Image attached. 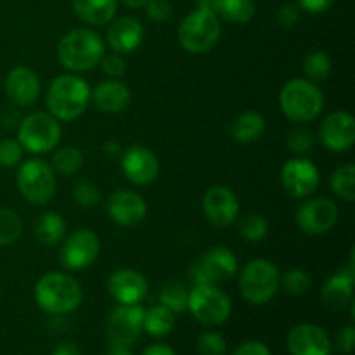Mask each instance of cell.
<instances>
[{"instance_id": "cell-50", "label": "cell", "mask_w": 355, "mask_h": 355, "mask_svg": "<svg viewBox=\"0 0 355 355\" xmlns=\"http://www.w3.org/2000/svg\"><path fill=\"white\" fill-rule=\"evenodd\" d=\"M107 355H132L128 347H121V345H111V349L107 350Z\"/></svg>"}, {"instance_id": "cell-35", "label": "cell", "mask_w": 355, "mask_h": 355, "mask_svg": "<svg viewBox=\"0 0 355 355\" xmlns=\"http://www.w3.org/2000/svg\"><path fill=\"white\" fill-rule=\"evenodd\" d=\"M312 277L307 270L304 269H290L288 272L281 274L279 288H283L286 293L293 295V297H300L311 290Z\"/></svg>"}, {"instance_id": "cell-24", "label": "cell", "mask_w": 355, "mask_h": 355, "mask_svg": "<svg viewBox=\"0 0 355 355\" xmlns=\"http://www.w3.org/2000/svg\"><path fill=\"white\" fill-rule=\"evenodd\" d=\"M90 99H94V104L99 111L114 114L121 113L130 104L132 94L130 89L120 80H104L94 89Z\"/></svg>"}, {"instance_id": "cell-37", "label": "cell", "mask_w": 355, "mask_h": 355, "mask_svg": "<svg viewBox=\"0 0 355 355\" xmlns=\"http://www.w3.org/2000/svg\"><path fill=\"white\" fill-rule=\"evenodd\" d=\"M73 198L83 208H96L103 201L99 187L92 182H87V180L75 184V187H73Z\"/></svg>"}, {"instance_id": "cell-1", "label": "cell", "mask_w": 355, "mask_h": 355, "mask_svg": "<svg viewBox=\"0 0 355 355\" xmlns=\"http://www.w3.org/2000/svg\"><path fill=\"white\" fill-rule=\"evenodd\" d=\"M90 87L82 76L59 75L47 89L45 103L49 113L59 121H73L82 116L90 103Z\"/></svg>"}, {"instance_id": "cell-26", "label": "cell", "mask_w": 355, "mask_h": 355, "mask_svg": "<svg viewBox=\"0 0 355 355\" xmlns=\"http://www.w3.org/2000/svg\"><path fill=\"white\" fill-rule=\"evenodd\" d=\"M73 12L83 23L103 26L111 23L116 16L118 0H73Z\"/></svg>"}, {"instance_id": "cell-17", "label": "cell", "mask_w": 355, "mask_h": 355, "mask_svg": "<svg viewBox=\"0 0 355 355\" xmlns=\"http://www.w3.org/2000/svg\"><path fill=\"white\" fill-rule=\"evenodd\" d=\"M322 146L333 153L349 151L355 142V120L347 111H335L324 118L319 128Z\"/></svg>"}, {"instance_id": "cell-4", "label": "cell", "mask_w": 355, "mask_h": 355, "mask_svg": "<svg viewBox=\"0 0 355 355\" xmlns=\"http://www.w3.org/2000/svg\"><path fill=\"white\" fill-rule=\"evenodd\" d=\"M279 106L288 120L295 123H307L321 114L324 96L311 80L293 78L281 89Z\"/></svg>"}, {"instance_id": "cell-16", "label": "cell", "mask_w": 355, "mask_h": 355, "mask_svg": "<svg viewBox=\"0 0 355 355\" xmlns=\"http://www.w3.org/2000/svg\"><path fill=\"white\" fill-rule=\"evenodd\" d=\"M203 214L215 227H227L239 215L238 196L225 186L210 187L203 196Z\"/></svg>"}, {"instance_id": "cell-11", "label": "cell", "mask_w": 355, "mask_h": 355, "mask_svg": "<svg viewBox=\"0 0 355 355\" xmlns=\"http://www.w3.org/2000/svg\"><path fill=\"white\" fill-rule=\"evenodd\" d=\"M238 272V259L225 246H214L208 250L191 269V281L194 284H215L231 279Z\"/></svg>"}, {"instance_id": "cell-39", "label": "cell", "mask_w": 355, "mask_h": 355, "mask_svg": "<svg viewBox=\"0 0 355 355\" xmlns=\"http://www.w3.org/2000/svg\"><path fill=\"white\" fill-rule=\"evenodd\" d=\"M198 352L201 355H225L227 343L218 333H203L198 338Z\"/></svg>"}, {"instance_id": "cell-10", "label": "cell", "mask_w": 355, "mask_h": 355, "mask_svg": "<svg viewBox=\"0 0 355 355\" xmlns=\"http://www.w3.org/2000/svg\"><path fill=\"white\" fill-rule=\"evenodd\" d=\"M144 312L146 309L139 304H120L118 307H114L107 315L106 322V333L111 345H134L141 333L144 331Z\"/></svg>"}, {"instance_id": "cell-14", "label": "cell", "mask_w": 355, "mask_h": 355, "mask_svg": "<svg viewBox=\"0 0 355 355\" xmlns=\"http://www.w3.org/2000/svg\"><path fill=\"white\" fill-rule=\"evenodd\" d=\"M338 220V207L329 198H312L297 211V224L305 234L321 236Z\"/></svg>"}, {"instance_id": "cell-8", "label": "cell", "mask_w": 355, "mask_h": 355, "mask_svg": "<svg viewBox=\"0 0 355 355\" xmlns=\"http://www.w3.org/2000/svg\"><path fill=\"white\" fill-rule=\"evenodd\" d=\"M187 309L198 322L208 326V328H214V326H220L227 321L232 311V304L231 298L215 284H194L193 290L189 291Z\"/></svg>"}, {"instance_id": "cell-3", "label": "cell", "mask_w": 355, "mask_h": 355, "mask_svg": "<svg viewBox=\"0 0 355 355\" xmlns=\"http://www.w3.org/2000/svg\"><path fill=\"white\" fill-rule=\"evenodd\" d=\"M78 281L62 272H49L35 286V300L42 311L52 315H66L82 304Z\"/></svg>"}, {"instance_id": "cell-19", "label": "cell", "mask_w": 355, "mask_h": 355, "mask_svg": "<svg viewBox=\"0 0 355 355\" xmlns=\"http://www.w3.org/2000/svg\"><path fill=\"white\" fill-rule=\"evenodd\" d=\"M148 279L135 269H118L107 279L111 297L121 305L141 304L148 295Z\"/></svg>"}, {"instance_id": "cell-33", "label": "cell", "mask_w": 355, "mask_h": 355, "mask_svg": "<svg viewBox=\"0 0 355 355\" xmlns=\"http://www.w3.org/2000/svg\"><path fill=\"white\" fill-rule=\"evenodd\" d=\"M331 59L324 51H312L304 59L305 76L314 83L328 80V76L331 75Z\"/></svg>"}, {"instance_id": "cell-27", "label": "cell", "mask_w": 355, "mask_h": 355, "mask_svg": "<svg viewBox=\"0 0 355 355\" xmlns=\"http://www.w3.org/2000/svg\"><path fill=\"white\" fill-rule=\"evenodd\" d=\"M266 130V118L257 111H245L232 121L231 134L232 139L241 144L255 142L257 139L262 137Z\"/></svg>"}, {"instance_id": "cell-7", "label": "cell", "mask_w": 355, "mask_h": 355, "mask_svg": "<svg viewBox=\"0 0 355 355\" xmlns=\"http://www.w3.org/2000/svg\"><path fill=\"white\" fill-rule=\"evenodd\" d=\"M17 141L26 151L44 155L61 141V123L51 113H31L19 121Z\"/></svg>"}, {"instance_id": "cell-9", "label": "cell", "mask_w": 355, "mask_h": 355, "mask_svg": "<svg viewBox=\"0 0 355 355\" xmlns=\"http://www.w3.org/2000/svg\"><path fill=\"white\" fill-rule=\"evenodd\" d=\"M17 189L31 205H47L55 194V175L44 159H28L17 170Z\"/></svg>"}, {"instance_id": "cell-21", "label": "cell", "mask_w": 355, "mask_h": 355, "mask_svg": "<svg viewBox=\"0 0 355 355\" xmlns=\"http://www.w3.org/2000/svg\"><path fill=\"white\" fill-rule=\"evenodd\" d=\"M106 40L113 52L121 55L130 54L135 49H139V45L144 40V28L141 21L132 16L114 17L107 28Z\"/></svg>"}, {"instance_id": "cell-13", "label": "cell", "mask_w": 355, "mask_h": 355, "mask_svg": "<svg viewBox=\"0 0 355 355\" xmlns=\"http://www.w3.org/2000/svg\"><path fill=\"white\" fill-rule=\"evenodd\" d=\"M321 175L319 168L307 158H293L281 170V184L286 194L297 200L312 196L318 191Z\"/></svg>"}, {"instance_id": "cell-32", "label": "cell", "mask_w": 355, "mask_h": 355, "mask_svg": "<svg viewBox=\"0 0 355 355\" xmlns=\"http://www.w3.org/2000/svg\"><path fill=\"white\" fill-rule=\"evenodd\" d=\"M331 191L343 201L355 200V166L354 163H345L338 166L331 175Z\"/></svg>"}, {"instance_id": "cell-6", "label": "cell", "mask_w": 355, "mask_h": 355, "mask_svg": "<svg viewBox=\"0 0 355 355\" xmlns=\"http://www.w3.org/2000/svg\"><path fill=\"white\" fill-rule=\"evenodd\" d=\"M281 272L272 262L255 259L243 267L239 274V291L243 298L253 305H263L279 291Z\"/></svg>"}, {"instance_id": "cell-20", "label": "cell", "mask_w": 355, "mask_h": 355, "mask_svg": "<svg viewBox=\"0 0 355 355\" xmlns=\"http://www.w3.org/2000/svg\"><path fill=\"white\" fill-rule=\"evenodd\" d=\"M286 345L291 355H331L328 333L311 322L295 326L288 335Z\"/></svg>"}, {"instance_id": "cell-18", "label": "cell", "mask_w": 355, "mask_h": 355, "mask_svg": "<svg viewBox=\"0 0 355 355\" xmlns=\"http://www.w3.org/2000/svg\"><path fill=\"white\" fill-rule=\"evenodd\" d=\"M106 208L111 220L116 222L118 225H125V227L141 224L148 215V205H146L144 198L128 189L114 191L107 200Z\"/></svg>"}, {"instance_id": "cell-12", "label": "cell", "mask_w": 355, "mask_h": 355, "mask_svg": "<svg viewBox=\"0 0 355 355\" xmlns=\"http://www.w3.org/2000/svg\"><path fill=\"white\" fill-rule=\"evenodd\" d=\"M101 252V241L90 229H78L64 239L59 259L68 270L87 269L96 262Z\"/></svg>"}, {"instance_id": "cell-31", "label": "cell", "mask_w": 355, "mask_h": 355, "mask_svg": "<svg viewBox=\"0 0 355 355\" xmlns=\"http://www.w3.org/2000/svg\"><path fill=\"white\" fill-rule=\"evenodd\" d=\"M159 302L163 307L172 311L173 314H182L187 311V302H189V291L186 290L182 283L170 281L159 290Z\"/></svg>"}, {"instance_id": "cell-23", "label": "cell", "mask_w": 355, "mask_h": 355, "mask_svg": "<svg viewBox=\"0 0 355 355\" xmlns=\"http://www.w3.org/2000/svg\"><path fill=\"white\" fill-rule=\"evenodd\" d=\"M355 270L352 267L338 270L324 283L321 291L322 302L331 311H345L354 298Z\"/></svg>"}, {"instance_id": "cell-25", "label": "cell", "mask_w": 355, "mask_h": 355, "mask_svg": "<svg viewBox=\"0 0 355 355\" xmlns=\"http://www.w3.org/2000/svg\"><path fill=\"white\" fill-rule=\"evenodd\" d=\"M198 7L211 10L217 17L236 24L248 23L257 14L253 0H198Z\"/></svg>"}, {"instance_id": "cell-28", "label": "cell", "mask_w": 355, "mask_h": 355, "mask_svg": "<svg viewBox=\"0 0 355 355\" xmlns=\"http://www.w3.org/2000/svg\"><path fill=\"white\" fill-rule=\"evenodd\" d=\"M66 222L55 211H45L35 222V238L45 246H54L64 239Z\"/></svg>"}, {"instance_id": "cell-29", "label": "cell", "mask_w": 355, "mask_h": 355, "mask_svg": "<svg viewBox=\"0 0 355 355\" xmlns=\"http://www.w3.org/2000/svg\"><path fill=\"white\" fill-rule=\"evenodd\" d=\"M175 326V314L163 305H155L144 312V331L153 338L170 335Z\"/></svg>"}, {"instance_id": "cell-22", "label": "cell", "mask_w": 355, "mask_h": 355, "mask_svg": "<svg viewBox=\"0 0 355 355\" xmlns=\"http://www.w3.org/2000/svg\"><path fill=\"white\" fill-rule=\"evenodd\" d=\"M7 97L16 106H31L40 96V78L28 66H16L6 78Z\"/></svg>"}, {"instance_id": "cell-15", "label": "cell", "mask_w": 355, "mask_h": 355, "mask_svg": "<svg viewBox=\"0 0 355 355\" xmlns=\"http://www.w3.org/2000/svg\"><path fill=\"white\" fill-rule=\"evenodd\" d=\"M121 168L125 177L135 186H148L155 182L159 173V162L155 153L146 146L134 144L125 149L121 156Z\"/></svg>"}, {"instance_id": "cell-47", "label": "cell", "mask_w": 355, "mask_h": 355, "mask_svg": "<svg viewBox=\"0 0 355 355\" xmlns=\"http://www.w3.org/2000/svg\"><path fill=\"white\" fill-rule=\"evenodd\" d=\"M142 355H177L175 350L170 345H165V343H153L148 349L142 352Z\"/></svg>"}, {"instance_id": "cell-44", "label": "cell", "mask_w": 355, "mask_h": 355, "mask_svg": "<svg viewBox=\"0 0 355 355\" xmlns=\"http://www.w3.org/2000/svg\"><path fill=\"white\" fill-rule=\"evenodd\" d=\"M336 343H338V349L345 354H352L355 347V329L354 326H345L338 331L336 335Z\"/></svg>"}, {"instance_id": "cell-40", "label": "cell", "mask_w": 355, "mask_h": 355, "mask_svg": "<svg viewBox=\"0 0 355 355\" xmlns=\"http://www.w3.org/2000/svg\"><path fill=\"white\" fill-rule=\"evenodd\" d=\"M23 158V146L19 141L14 139H3L0 141V166L3 168H12Z\"/></svg>"}, {"instance_id": "cell-48", "label": "cell", "mask_w": 355, "mask_h": 355, "mask_svg": "<svg viewBox=\"0 0 355 355\" xmlns=\"http://www.w3.org/2000/svg\"><path fill=\"white\" fill-rule=\"evenodd\" d=\"M52 355H82V352H80V349L75 345V343L62 342L55 347Z\"/></svg>"}, {"instance_id": "cell-2", "label": "cell", "mask_w": 355, "mask_h": 355, "mask_svg": "<svg viewBox=\"0 0 355 355\" xmlns=\"http://www.w3.org/2000/svg\"><path fill=\"white\" fill-rule=\"evenodd\" d=\"M106 52L104 40L97 31L89 28H75L59 40L58 59L68 71L83 73L99 66Z\"/></svg>"}, {"instance_id": "cell-43", "label": "cell", "mask_w": 355, "mask_h": 355, "mask_svg": "<svg viewBox=\"0 0 355 355\" xmlns=\"http://www.w3.org/2000/svg\"><path fill=\"white\" fill-rule=\"evenodd\" d=\"M300 14L302 9L298 3H283L277 10V21L283 28H293L300 21Z\"/></svg>"}, {"instance_id": "cell-46", "label": "cell", "mask_w": 355, "mask_h": 355, "mask_svg": "<svg viewBox=\"0 0 355 355\" xmlns=\"http://www.w3.org/2000/svg\"><path fill=\"white\" fill-rule=\"evenodd\" d=\"M335 0H297L298 7L305 12H312V14H321L326 12L329 7L333 6Z\"/></svg>"}, {"instance_id": "cell-51", "label": "cell", "mask_w": 355, "mask_h": 355, "mask_svg": "<svg viewBox=\"0 0 355 355\" xmlns=\"http://www.w3.org/2000/svg\"><path fill=\"white\" fill-rule=\"evenodd\" d=\"M118 2H121L123 6H127V7H130V9H142L148 0H118Z\"/></svg>"}, {"instance_id": "cell-34", "label": "cell", "mask_w": 355, "mask_h": 355, "mask_svg": "<svg viewBox=\"0 0 355 355\" xmlns=\"http://www.w3.org/2000/svg\"><path fill=\"white\" fill-rule=\"evenodd\" d=\"M23 232V222L14 210L0 208V246L12 245Z\"/></svg>"}, {"instance_id": "cell-38", "label": "cell", "mask_w": 355, "mask_h": 355, "mask_svg": "<svg viewBox=\"0 0 355 355\" xmlns=\"http://www.w3.org/2000/svg\"><path fill=\"white\" fill-rule=\"evenodd\" d=\"M315 144V137L309 128H295L290 132L286 139V146L290 148V151L297 153V155H305V153L311 151Z\"/></svg>"}, {"instance_id": "cell-30", "label": "cell", "mask_w": 355, "mask_h": 355, "mask_svg": "<svg viewBox=\"0 0 355 355\" xmlns=\"http://www.w3.org/2000/svg\"><path fill=\"white\" fill-rule=\"evenodd\" d=\"M83 162V153L80 151L75 146H64L59 151H55L54 158H52V170L58 172L59 175L71 177L82 170Z\"/></svg>"}, {"instance_id": "cell-45", "label": "cell", "mask_w": 355, "mask_h": 355, "mask_svg": "<svg viewBox=\"0 0 355 355\" xmlns=\"http://www.w3.org/2000/svg\"><path fill=\"white\" fill-rule=\"evenodd\" d=\"M232 355H270V350L266 343L252 340V342L241 343Z\"/></svg>"}, {"instance_id": "cell-36", "label": "cell", "mask_w": 355, "mask_h": 355, "mask_svg": "<svg viewBox=\"0 0 355 355\" xmlns=\"http://www.w3.org/2000/svg\"><path fill=\"white\" fill-rule=\"evenodd\" d=\"M239 234L248 241H262L269 232V222L263 215L248 214L239 220Z\"/></svg>"}, {"instance_id": "cell-42", "label": "cell", "mask_w": 355, "mask_h": 355, "mask_svg": "<svg viewBox=\"0 0 355 355\" xmlns=\"http://www.w3.org/2000/svg\"><path fill=\"white\" fill-rule=\"evenodd\" d=\"M144 9L149 19L158 21V23L166 21L172 16V3L168 0H148Z\"/></svg>"}, {"instance_id": "cell-41", "label": "cell", "mask_w": 355, "mask_h": 355, "mask_svg": "<svg viewBox=\"0 0 355 355\" xmlns=\"http://www.w3.org/2000/svg\"><path fill=\"white\" fill-rule=\"evenodd\" d=\"M99 66L111 78H120L127 71V62H125L123 55L118 54V52H110V54L104 52V55L99 61Z\"/></svg>"}, {"instance_id": "cell-49", "label": "cell", "mask_w": 355, "mask_h": 355, "mask_svg": "<svg viewBox=\"0 0 355 355\" xmlns=\"http://www.w3.org/2000/svg\"><path fill=\"white\" fill-rule=\"evenodd\" d=\"M103 151H104V155L110 156V158H118V156L123 153L121 151L120 142H116V141H107L106 144L103 146Z\"/></svg>"}, {"instance_id": "cell-5", "label": "cell", "mask_w": 355, "mask_h": 355, "mask_svg": "<svg viewBox=\"0 0 355 355\" xmlns=\"http://www.w3.org/2000/svg\"><path fill=\"white\" fill-rule=\"evenodd\" d=\"M222 26L217 14L198 7L187 14L179 26V42L184 51L191 54H205L220 40Z\"/></svg>"}]
</instances>
